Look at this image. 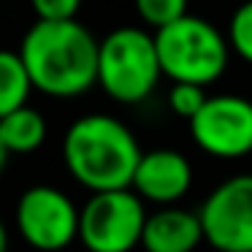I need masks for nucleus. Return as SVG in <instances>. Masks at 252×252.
<instances>
[{"instance_id": "dca6fc26", "label": "nucleus", "mask_w": 252, "mask_h": 252, "mask_svg": "<svg viewBox=\"0 0 252 252\" xmlns=\"http://www.w3.org/2000/svg\"><path fill=\"white\" fill-rule=\"evenodd\" d=\"M38 22H71L76 19L82 0H30Z\"/></svg>"}, {"instance_id": "39448f33", "label": "nucleus", "mask_w": 252, "mask_h": 252, "mask_svg": "<svg viewBox=\"0 0 252 252\" xmlns=\"http://www.w3.org/2000/svg\"><path fill=\"white\" fill-rule=\"evenodd\" d=\"M147 217L133 190L93 192L79 214V239L87 252H130L141 244Z\"/></svg>"}, {"instance_id": "1a4fd4ad", "label": "nucleus", "mask_w": 252, "mask_h": 252, "mask_svg": "<svg viewBox=\"0 0 252 252\" xmlns=\"http://www.w3.org/2000/svg\"><path fill=\"white\" fill-rule=\"evenodd\" d=\"M192 185V165L176 149H152L144 152L133 176V187L141 201L174 203L187 195Z\"/></svg>"}, {"instance_id": "f03ea898", "label": "nucleus", "mask_w": 252, "mask_h": 252, "mask_svg": "<svg viewBox=\"0 0 252 252\" xmlns=\"http://www.w3.org/2000/svg\"><path fill=\"white\" fill-rule=\"evenodd\" d=\"M141 158L136 136L109 114L82 117L63 138V160L71 176L93 192L130 190Z\"/></svg>"}, {"instance_id": "f8f14e48", "label": "nucleus", "mask_w": 252, "mask_h": 252, "mask_svg": "<svg viewBox=\"0 0 252 252\" xmlns=\"http://www.w3.org/2000/svg\"><path fill=\"white\" fill-rule=\"evenodd\" d=\"M30 90H33V82L19 52L0 49V120L28 106Z\"/></svg>"}, {"instance_id": "20e7f679", "label": "nucleus", "mask_w": 252, "mask_h": 252, "mask_svg": "<svg viewBox=\"0 0 252 252\" xmlns=\"http://www.w3.org/2000/svg\"><path fill=\"white\" fill-rule=\"evenodd\" d=\"M160 76L155 35L138 28H117L100 41L98 84L117 103H141L152 95Z\"/></svg>"}, {"instance_id": "f3484780", "label": "nucleus", "mask_w": 252, "mask_h": 252, "mask_svg": "<svg viewBox=\"0 0 252 252\" xmlns=\"http://www.w3.org/2000/svg\"><path fill=\"white\" fill-rule=\"evenodd\" d=\"M6 158H8V149H6V144H3V138H0V171L6 168Z\"/></svg>"}, {"instance_id": "a211bd4d", "label": "nucleus", "mask_w": 252, "mask_h": 252, "mask_svg": "<svg viewBox=\"0 0 252 252\" xmlns=\"http://www.w3.org/2000/svg\"><path fill=\"white\" fill-rule=\"evenodd\" d=\"M6 244H8V236H6V225L0 222V252H6Z\"/></svg>"}, {"instance_id": "6e6552de", "label": "nucleus", "mask_w": 252, "mask_h": 252, "mask_svg": "<svg viewBox=\"0 0 252 252\" xmlns=\"http://www.w3.org/2000/svg\"><path fill=\"white\" fill-rule=\"evenodd\" d=\"M190 136L206 155L236 160L252 152V100L241 95H212L190 120Z\"/></svg>"}, {"instance_id": "f257e3e1", "label": "nucleus", "mask_w": 252, "mask_h": 252, "mask_svg": "<svg viewBox=\"0 0 252 252\" xmlns=\"http://www.w3.org/2000/svg\"><path fill=\"white\" fill-rule=\"evenodd\" d=\"M100 41L82 22H35L25 33L19 57L35 90L52 98H76L98 82Z\"/></svg>"}, {"instance_id": "7ed1b4c3", "label": "nucleus", "mask_w": 252, "mask_h": 252, "mask_svg": "<svg viewBox=\"0 0 252 252\" xmlns=\"http://www.w3.org/2000/svg\"><path fill=\"white\" fill-rule=\"evenodd\" d=\"M158 60L163 76L174 84H206L217 82L228 68V38L201 17H182L179 22L155 33Z\"/></svg>"}, {"instance_id": "9b49d317", "label": "nucleus", "mask_w": 252, "mask_h": 252, "mask_svg": "<svg viewBox=\"0 0 252 252\" xmlns=\"http://www.w3.org/2000/svg\"><path fill=\"white\" fill-rule=\"evenodd\" d=\"M0 138L6 144L8 155L17 152H33L44 144L46 138V120L41 111L30 109V106H22V109L11 111L8 117L0 120Z\"/></svg>"}, {"instance_id": "4468645a", "label": "nucleus", "mask_w": 252, "mask_h": 252, "mask_svg": "<svg viewBox=\"0 0 252 252\" xmlns=\"http://www.w3.org/2000/svg\"><path fill=\"white\" fill-rule=\"evenodd\" d=\"M228 46H230V52H236L241 60L252 65V0L241 3L233 11V17H230Z\"/></svg>"}, {"instance_id": "2eb2a0df", "label": "nucleus", "mask_w": 252, "mask_h": 252, "mask_svg": "<svg viewBox=\"0 0 252 252\" xmlns=\"http://www.w3.org/2000/svg\"><path fill=\"white\" fill-rule=\"evenodd\" d=\"M209 100V95L203 93V87L195 84H174L168 93V106L176 117H185L187 122L203 109V103Z\"/></svg>"}, {"instance_id": "9d476101", "label": "nucleus", "mask_w": 252, "mask_h": 252, "mask_svg": "<svg viewBox=\"0 0 252 252\" xmlns=\"http://www.w3.org/2000/svg\"><path fill=\"white\" fill-rule=\"evenodd\" d=\"M203 241L198 214L187 209L165 206L147 217L141 247L147 252H192Z\"/></svg>"}, {"instance_id": "423d86ee", "label": "nucleus", "mask_w": 252, "mask_h": 252, "mask_svg": "<svg viewBox=\"0 0 252 252\" xmlns=\"http://www.w3.org/2000/svg\"><path fill=\"white\" fill-rule=\"evenodd\" d=\"M203 241L214 252H252V174L225 179L198 212Z\"/></svg>"}, {"instance_id": "ddd939ff", "label": "nucleus", "mask_w": 252, "mask_h": 252, "mask_svg": "<svg viewBox=\"0 0 252 252\" xmlns=\"http://www.w3.org/2000/svg\"><path fill=\"white\" fill-rule=\"evenodd\" d=\"M136 11L155 33L187 17V0H133Z\"/></svg>"}, {"instance_id": "0eeeda50", "label": "nucleus", "mask_w": 252, "mask_h": 252, "mask_svg": "<svg viewBox=\"0 0 252 252\" xmlns=\"http://www.w3.org/2000/svg\"><path fill=\"white\" fill-rule=\"evenodd\" d=\"M79 209L57 187L35 185L17 203V228L38 252H60L79 239Z\"/></svg>"}]
</instances>
